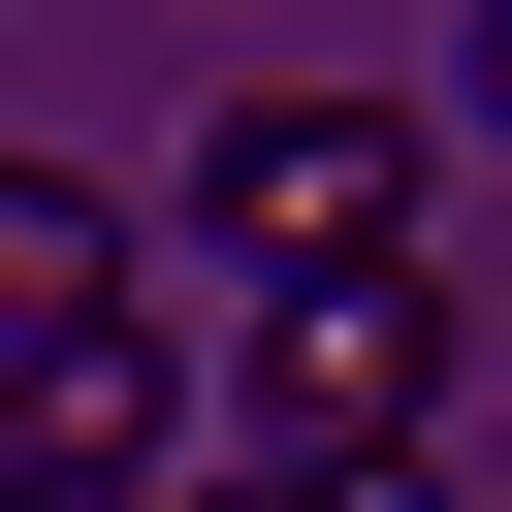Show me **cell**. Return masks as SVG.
<instances>
[{
	"label": "cell",
	"mask_w": 512,
	"mask_h": 512,
	"mask_svg": "<svg viewBox=\"0 0 512 512\" xmlns=\"http://www.w3.org/2000/svg\"><path fill=\"white\" fill-rule=\"evenodd\" d=\"M480 128H512V0H480Z\"/></svg>",
	"instance_id": "277c9868"
},
{
	"label": "cell",
	"mask_w": 512,
	"mask_h": 512,
	"mask_svg": "<svg viewBox=\"0 0 512 512\" xmlns=\"http://www.w3.org/2000/svg\"><path fill=\"white\" fill-rule=\"evenodd\" d=\"M224 512H320V480H224Z\"/></svg>",
	"instance_id": "8992f818"
},
{
	"label": "cell",
	"mask_w": 512,
	"mask_h": 512,
	"mask_svg": "<svg viewBox=\"0 0 512 512\" xmlns=\"http://www.w3.org/2000/svg\"><path fill=\"white\" fill-rule=\"evenodd\" d=\"M256 416H288V480H384V448L448 416V256H320V288H256Z\"/></svg>",
	"instance_id": "6da1fadb"
},
{
	"label": "cell",
	"mask_w": 512,
	"mask_h": 512,
	"mask_svg": "<svg viewBox=\"0 0 512 512\" xmlns=\"http://www.w3.org/2000/svg\"><path fill=\"white\" fill-rule=\"evenodd\" d=\"M64 320H128V224L64 160H0V352H64Z\"/></svg>",
	"instance_id": "3957f363"
},
{
	"label": "cell",
	"mask_w": 512,
	"mask_h": 512,
	"mask_svg": "<svg viewBox=\"0 0 512 512\" xmlns=\"http://www.w3.org/2000/svg\"><path fill=\"white\" fill-rule=\"evenodd\" d=\"M192 224H224L256 288H320V256H416V128H384V96H224V128H192Z\"/></svg>",
	"instance_id": "7a4b0ae2"
},
{
	"label": "cell",
	"mask_w": 512,
	"mask_h": 512,
	"mask_svg": "<svg viewBox=\"0 0 512 512\" xmlns=\"http://www.w3.org/2000/svg\"><path fill=\"white\" fill-rule=\"evenodd\" d=\"M320 512H416V480H320Z\"/></svg>",
	"instance_id": "5b68a950"
}]
</instances>
